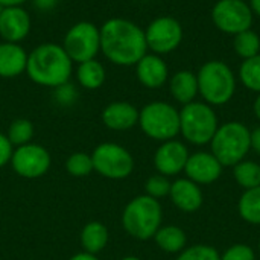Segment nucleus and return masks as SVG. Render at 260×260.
I'll return each instance as SVG.
<instances>
[{
  "mask_svg": "<svg viewBox=\"0 0 260 260\" xmlns=\"http://www.w3.org/2000/svg\"><path fill=\"white\" fill-rule=\"evenodd\" d=\"M101 30V50L117 66H136L148 50L145 30L126 18H110Z\"/></svg>",
  "mask_w": 260,
  "mask_h": 260,
  "instance_id": "obj_1",
  "label": "nucleus"
},
{
  "mask_svg": "<svg viewBox=\"0 0 260 260\" xmlns=\"http://www.w3.org/2000/svg\"><path fill=\"white\" fill-rule=\"evenodd\" d=\"M73 61L69 58L62 46L44 43L27 55L26 73L41 87L56 88L69 82L72 76Z\"/></svg>",
  "mask_w": 260,
  "mask_h": 260,
  "instance_id": "obj_2",
  "label": "nucleus"
},
{
  "mask_svg": "<svg viewBox=\"0 0 260 260\" xmlns=\"http://www.w3.org/2000/svg\"><path fill=\"white\" fill-rule=\"evenodd\" d=\"M163 210L158 200L148 195L133 198L122 212V225L125 232L139 241H149L161 227Z\"/></svg>",
  "mask_w": 260,
  "mask_h": 260,
  "instance_id": "obj_3",
  "label": "nucleus"
},
{
  "mask_svg": "<svg viewBox=\"0 0 260 260\" xmlns=\"http://www.w3.org/2000/svg\"><path fill=\"white\" fill-rule=\"evenodd\" d=\"M198 91L212 107L224 105L232 101L236 91V76L222 61L213 59L201 66L197 73Z\"/></svg>",
  "mask_w": 260,
  "mask_h": 260,
  "instance_id": "obj_4",
  "label": "nucleus"
},
{
  "mask_svg": "<svg viewBox=\"0 0 260 260\" xmlns=\"http://www.w3.org/2000/svg\"><path fill=\"white\" fill-rule=\"evenodd\" d=\"M250 134L251 131L244 123L236 120L219 125L210 142L212 154L222 166L233 168L239 161L245 160L250 152Z\"/></svg>",
  "mask_w": 260,
  "mask_h": 260,
  "instance_id": "obj_5",
  "label": "nucleus"
},
{
  "mask_svg": "<svg viewBox=\"0 0 260 260\" xmlns=\"http://www.w3.org/2000/svg\"><path fill=\"white\" fill-rule=\"evenodd\" d=\"M218 126V116L206 102L193 101L180 110V134L195 146L210 143Z\"/></svg>",
  "mask_w": 260,
  "mask_h": 260,
  "instance_id": "obj_6",
  "label": "nucleus"
},
{
  "mask_svg": "<svg viewBox=\"0 0 260 260\" xmlns=\"http://www.w3.org/2000/svg\"><path fill=\"white\" fill-rule=\"evenodd\" d=\"M139 125L149 139L168 142L180 134V111L168 102L155 101L139 111Z\"/></svg>",
  "mask_w": 260,
  "mask_h": 260,
  "instance_id": "obj_7",
  "label": "nucleus"
},
{
  "mask_svg": "<svg viewBox=\"0 0 260 260\" xmlns=\"http://www.w3.org/2000/svg\"><path fill=\"white\" fill-rule=\"evenodd\" d=\"M94 171L104 178L123 180L134 171V158L131 152L117 143H101L91 154Z\"/></svg>",
  "mask_w": 260,
  "mask_h": 260,
  "instance_id": "obj_8",
  "label": "nucleus"
},
{
  "mask_svg": "<svg viewBox=\"0 0 260 260\" xmlns=\"http://www.w3.org/2000/svg\"><path fill=\"white\" fill-rule=\"evenodd\" d=\"M62 47L73 62L94 59L101 50V30L91 21H79L66 34Z\"/></svg>",
  "mask_w": 260,
  "mask_h": 260,
  "instance_id": "obj_9",
  "label": "nucleus"
},
{
  "mask_svg": "<svg viewBox=\"0 0 260 260\" xmlns=\"http://www.w3.org/2000/svg\"><path fill=\"white\" fill-rule=\"evenodd\" d=\"M212 20L219 30L236 35L251 29L253 11L244 0H219L212 9Z\"/></svg>",
  "mask_w": 260,
  "mask_h": 260,
  "instance_id": "obj_10",
  "label": "nucleus"
},
{
  "mask_svg": "<svg viewBox=\"0 0 260 260\" xmlns=\"http://www.w3.org/2000/svg\"><path fill=\"white\" fill-rule=\"evenodd\" d=\"M148 49L155 55L174 52L183 40L181 23L174 17H158L149 23L145 30Z\"/></svg>",
  "mask_w": 260,
  "mask_h": 260,
  "instance_id": "obj_11",
  "label": "nucleus"
},
{
  "mask_svg": "<svg viewBox=\"0 0 260 260\" xmlns=\"http://www.w3.org/2000/svg\"><path fill=\"white\" fill-rule=\"evenodd\" d=\"M50 163L52 158L49 151L44 146L35 143L18 146L12 152V158H11V165L15 174L29 180L43 177L49 171Z\"/></svg>",
  "mask_w": 260,
  "mask_h": 260,
  "instance_id": "obj_12",
  "label": "nucleus"
},
{
  "mask_svg": "<svg viewBox=\"0 0 260 260\" xmlns=\"http://www.w3.org/2000/svg\"><path fill=\"white\" fill-rule=\"evenodd\" d=\"M187 146L180 140L163 142L154 154V166L158 174L165 177H172L184 171L189 158Z\"/></svg>",
  "mask_w": 260,
  "mask_h": 260,
  "instance_id": "obj_13",
  "label": "nucleus"
},
{
  "mask_svg": "<svg viewBox=\"0 0 260 260\" xmlns=\"http://www.w3.org/2000/svg\"><path fill=\"white\" fill-rule=\"evenodd\" d=\"M222 165L218 161V158L212 152L200 151L195 154H190L184 168L186 178L192 180L198 186L203 184H212L216 180H219L222 174Z\"/></svg>",
  "mask_w": 260,
  "mask_h": 260,
  "instance_id": "obj_14",
  "label": "nucleus"
},
{
  "mask_svg": "<svg viewBox=\"0 0 260 260\" xmlns=\"http://www.w3.org/2000/svg\"><path fill=\"white\" fill-rule=\"evenodd\" d=\"M30 30V17L21 6L3 8L0 14V37L6 43H20Z\"/></svg>",
  "mask_w": 260,
  "mask_h": 260,
  "instance_id": "obj_15",
  "label": "nucleus"
},
{
  "mask_svg": "<svg viewBox=\"0 0 260 260\" xmlns=\"http://www.w3.org/2000/svg\"><path fill=\"white\" fill-rule=\"evenodd\" d=\"M169 197L172 204L184 213L198 212L204 201L201 187L189 178H178L174 181L171 184Z\"/></svg>",
  "mask_w": 260,
  "mask_h": 260,
  "instance_id": "obj_16",
  "label": "nucleus"
},
{
  "mask_svg": "<svg viewBox=\"0 0 260 260\" xmlns=\"http://www.w3.org/2000/svg\"><path fill=\"white\" fill-rule=\"evenodd\" d=\"M137 79L146 88H160L166 84L169 70L166 62L155 53H146L137 64H136Z\"/></svg>",
  "mask_w": 260,
  "mask_h": 260,
  "instance_id": "obj_17",
  "label": "nucleus"
},
{
  "mask_svg": "<svg viewBox=\"0 0 260 260\" xmlns=\"http://www.w3.org/2000/svg\"><path fill=\"white\" fill-rule=\"evenodd\" d=\"M102 122L113 131H128L139 123V110L129 102H113L104 108Z\"/></svg>",
  "mask_w": 260,
  "mask_h": 260,
  "instance_id": "obj_18",
  "label": "nucleus"
},
{
  "mask_svg": "<svg viewBox=\"0 0 260 260\" xmlns=\"http://www.w3.org/2000/svg\"><path fill=\"white\" fill-rule=\"evenodd\" d=\"M27 53L18 43H0V76L15 78L26 72Z\"/></svg>",
  "mask_w": 260,
  "mask_h": 260,
  "instance_id": "obj_19",
  "label": "nucleus"
},
{
  "mask_svg": "<svg viewBox=\"0 0 260 260\" xmlns=\"http://www.w3.org/2000/svg\"><path fill=\"white\" fill-rule=\"evenodd\" d=\"M169 90L172 98L186 105L195 101V98L200 94L198 91V79L197 75L189 70H180L177 72L169 82Z\"/></svg>",
  "mask_w": 260,
  "mask_h": 260,
  "instance_id": "obj_20",
  "label": "nucleus"
},
{
  "mask_svg": "<svg viewBox=\"0 0 260 260\" xmlns=\"http://www.w3.org/2000/svg\"><path fill=\"white\" fill-rule=\"evenodd\" d=\"M152 239L161 251L169 254H180L187 247V236L184 230L177 225L160 227Z\"/></svg>",
  "mask_w": 260,
  "mask_h": 260,
  "instance_id": "obj_21",
  "label": "nucleus"
},
{
  "mask_svg": "<svg viewBox=\"0 0 260 260\" xmlns=\"http://www.w3.org/2000/svg\"><path fill=\"white\" fill-rule=\"evenodd\" d=\"M79 239H81V245L84 251L96 256L107 247L110 241V233H108V229L102 222L91 221L82 229Z\"/></svg>",
  "mask_w": 260,
  "mask_h": 260,
  "instance_id": "obj_22",
  "label": "nucleus"
},
{
  "mask_svg": "<svg viewBox=\"0 0 260 260\" xmlns=\"http://www.w3.org/2000/svg\"><path fill=\"white\" fill-rule=\"evenodd\" d=\"M78 82L87 90H96L102 87L105 82V69L104 66L94 58L85 62H81L76 70Z\"/></svg>",
  "mask_w": 260,
  "mask_h": 260,
  "instance_id": "obj_23",
  "label": "nucleus"
},
{
  "mask_svg": "<svg viewBox=\"0 0 260 260\" xmlns=\"http://www.w3.org/2000/svg\"><path fill=\"white\" fill-rule=\"evenodd\" d=\"M238 212L245 222L260 225V186L244 190L238 201Z\"/></svg>",
  "mask_w": 260,
  "mask_h": 260,
  "instance_id": "obj_24",
  "label": "nucleus"
},
{
  "mask_svg": "<svg viewBox=\"0 0 260 260\" xmlns=\"http://www.w3.org/2000/svg\"><path fill=\"white\" fill-rule=\"evenodd\" d=\"M235 181L244 189H254L260 186V163L253 160H242L233 166Z\"/></svg>",
  "mask_w": 260,
  "mask_h": 260,
  "instance_id": "obj_25",
  "label": "nucleus"
},
{
  "mask_svg": "<svg viewBox=\"0 0 260 260\" xmlns=\"http://www.w3.org/2000/svg\"><path fill=\"white\" fill-rule=\"evenodd\" d=\"M233 47H235V52L241 58H244V59H248V58H253V56L259 55V34L251 30V29H247V30H242V32L236 34L235 35V41H233Z\"/></svg>",
  "mask_w": 260,
  "mask_h": 260,
  "instance_id": "obj_26",
  "label": "nucleus"
},
{
  "mask_svg": "<svg viewBox=\"0 0 260 260\" xmlns=\"http://www.w3.org/2000/svg\"><path fill=\"white\" fill-rule=\"evenodd\" d=\"M239 79L251 91L260 93V53L244 59L241 69H239Z\"/></svg>",
  "mask_w": 260,
  "mask_h": 260,
  "instance_id": "obj_27",
  "label": "nucleus"
},
{
  "mask_svg": "<svg viewBox=\"0 0 260 260\" xmlns=\"http://www.w3.org/2000/svg\"><path fill=\"white\" fill-rule=\"evenodd\" d=\"M34 125L30 120L27 119H15L9 128H8V134L6 137L9 139V142L12 143V146H23L30 143L32 137H34Z\"/></svg>",
  "mask_w": 260,
  "mask_h": 260,
  "instance_id": "obj_28",
  "label": "nucleus"
},
{
  "mask_svg": "<svg viewBox=\"0 0 260 260\" xmlns=\"http://www.w3.org/2000/svg\"><path fill=\"white\" fill-rule=\"evenodd\" d=\"M66 169L75 178H82V177L90 175L94 171L91 155H88L85 152H75V154H72L67 158V161H66Z\"/></svg>",
  "mask_w": 260,
  "mask_h": 260,
  "instance_id": "obj_29",
  "label": "nucleus"
},
{
  "mask_svg": "<svg viewBox=\"0 0 260 260\" xmlns=\"http://www.w3.org/2000/svg\"><path fill=\"white\" fill-rule=\"evenodd\" d=\"M177 260H221V254L212 245L198 244V245H192L189 248L186 247L178 254Z\"/></svg>",
  "mask_w": 260,
  "mask_h": 260,
  "instance_id": "obj_30",
  "label": "nucleus"
},
{
  "mask_svg": "<svg viewBox=\"0 0 260 260\" xmlns=\"http://www.w3.org/2000/svg\"><path fill=\"white\" fill-rule=\"evenodd\" d=\"M171 181L168 180V177L161 175V174H157V175H152L146 180L145 183V195L151 197V198H155V200H160V198H165L169 195V190H171Z\"/></svg>",
  "mask_w": 260,
  "mask_h": 260,
  "instance_id": "obj_31",
  "label": "nucleus"
},
{
  "mask_svg": "<svg viewBox=\"0 0 260 260\" xmlns=\"http://www.w3.org/2000/svg\"><path fill=\"white\" fill-rule=\"evenodd\" d=\"M221 260H256V253L247 244H235L221 254Z\"/></svg>",
  "mask_w": 260,
  "mask_h": 260,
  "instance_id": "obj_32",
  "label": "nucleus"
},
{
  "mask_svg": "<svg viewBox=\"0 0 260 260\" xmlns=\"http://www.w3.org/2000/svg\"><path fill=\"white\" fill-rule=\"evenodd\" d=\"M12 143L9 142V139L6 137V134L0 133V168L6 166L8 163H11L12 158Z\"/></svg>",
  "mask_w": 260,
  "mask_h": 260,
  "instance_id": "obj_33",
  "label": "nucleus"
},
{
  "mask_svg": "<svg viewBox=\"0 0 260 260\" xmlns=\"http://www.w3.org/2000/svg\"><path fill=\"white\" fill-rule=\"evenodd\" d=\"M55 90H56L55 93H56V99H58V102H61V104H70V102H73V101H75L76 91H75V88H73L69 82H66V84H62V85L56 87Z\"/></svg>",
  "mask_w": 260,
  "mask_h": 260,
  "instance_id": "obj_34",
  "label": "nucleus"
},
{
  "mask_svg": "<svg viewBox=\"0 0 260 260\" xmlns=\"http://www.w3.org/2000/svg\"><path fill=\"white\" fill-rule=\"evenodd\" d=\"M32 3L40 11H50L56 6L58 0H32Z\"/></svg>",
  "mask_w": 260,
  "mask_h": 260,
  "instance_id": "obj_35",
  "label": "nucleus"
},
{
  "mask_svg": "<svg viewBox=\"0 0 260 260\" xmlns=\"http://www.w3.org/2000/svg\"><path fill=\"white\" fill-rule=\"evenodd\" d=\"M250 142H251V149L260 155V126L254 128L250 134Z\"/></svg>",
  "mask_w": 260,
  "mask_h": 260,
  "instance_id": "obj_36",
  "label": "nucleus"
},
{
  "mask_svg": "<svg viewBox=\"0 0 260 260\" xmlns=\"http://www.w3.org/2000/svg\"><path fill=\"white\" fill-rule=\"evenodd\" d=\"M69 260H99V259H98L94 254H90V253L82 251V253H78V254L72 256Z\"/></svg>",
  "mask_w": 260,
  "mask_h": 260,
  "instance_id": "obj_37",
  "label": "nucleus"
},
{
  "mask_svg": "<svg viewBox=\"0 0 260 260\" xmlns=\"http://www.w3.org/2000/svg\"><path fill=\"white\" fill-rule=\"evenodd\" d=\"M24 2H27V0H0V5L3 8H8V6H21Z\"/></svg>",
  "mask_w": 260,
  "mask_h": 260,
  "instance_id": "obj_38",
  "label": "nucleus"
},
{
  "mask_svg": "<svg viewBox=\"0 0 260 260\" xmlns=\"http://www.w3.org/2000/svg\"><path fill=\"white\" fill-rule=\"evenodd\" d=\"M250 8H251L253 14L260 17V0H250Z\"/></svg>",
  "mask_w": 260,
  "mask_h": 260,
  "instance_id": "obj_39",
  "label": "nucleus"
},
{
  "mask_svg": "<svg viewBox=\"0 0 260 260\" xmlns=\"http://www.w3.org/2000/svg\"><path fill=\"white\" fill-rule=\"evenodd\" d=\"M253 110H254V114H256V117H257V119L260 120V93H259V96L256 98V101H254Z\"/></svg>",
  "mask_w": 260,
  "mask_h": 260,
  "instance_id": "obj_40",
  "label": "nucleus"
},
{
  "mask_svg": "<svg viewBox=\"0 0 260 260\" xmlns=\"http://www.w3.org/2000/svg\"><path fill=\"white\" fill-rule=\"evenodd\" d=\"M120 260H142L140 257H136V256H126V257H123V259Z\"/></svg>",
  "mask_w": 260,
  "mask_h": 260,
  "instance_id": "obj_41",
  "label": "nucleus"
},
{
  "mask_svg": "<svg viewBox=\"0 0 260 260\" xmlns=\"http://www.w3.org/2000/svg\"><path fill=\"white\" fill-rule=\"evenodd\" d=\"M2 11H3V6L0 5V14H2Z\"/></svg>",
  "mask_w": 260,
  "mask_h": 260,
  "instance_id": "obj_42",
  "label": "nucleus"
},
{
  "mask_svg": "<svg viewBox=\"0 0 260 260\" xmlns=\"http://www.w3.org/2000/svg\"><path fill=\"white\" fill-rule=\"evenodd\" d=\"M257 248H259V254H260V239H259V245H257Z\"/></svg>",
  "mask_w": 260,
  "mask_h": 260,
  "instance_id": "obj_43",
  "label": "nucleus"
},
{
  "mask_svg": "<svg viewBox=\"0 0 260 260\" xmlns=\"http://www.w3.org/2000/svg\"><path fill=\"white\" fill-rule=\"evenodd\" d=\"M244 2H245V0H244Z\"/></svg>",
  "mask_w": 260,
  "mask_h": 260,
  "instance_id": "obj_44",
  "label": "nucleus"
}]
</instances>
